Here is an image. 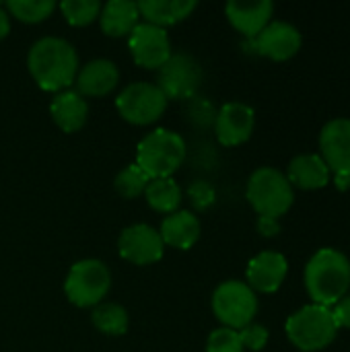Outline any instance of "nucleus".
<instances>
[{"instance_id": "obj_1", "label": "nucleus", "mask_w": 350, "mask_h": 352, "mask_svg": "<svg viewBox=\"0 0 350 352\" xmlns=\"http://www.w3.org/2000/svg\"><path fill=\"white\" fill-rule=\"evenodd\" d=\"M27 68L39 89L50 93L68 91L78 74V54L62 37H41L27 54Z\"/></svg>"}, {"instance_id": "obj_2", "label": "nucleus", "mask_w": 350, "mask_h": 352, "mask_svg": "<svg viewBox=\"0 0 350 352\" xmlns=\"http://www.w3.org/2000/svg\"><path fill=\"white\" fill-rule=\"evenodd\" d=\"M303 280L314 303L334 307L350 293V260L336 248H322L307 260Z\"/></svg>"}, {"instance_id": "obj_3", "label": "nucleus", "mask_w": 350, "mask_h": 352, "mask_svg": "<svg viewBox=\"0 0 350 352\" xmlns=\"http://www.w3.org/2000/svg\"><path fill=\"white\" fill-rule=\"evenodd\" d=\"M338 324L332 307L318 303L303 305L285 324L289 342L301 352H318L328 349L338 336Z\"/></svg>"}, {"instance_id": "obj_4", "label": "nucleus", "mask_w": 350, "mask_h": 352, "mask_svg": "<svg viewBox=\"0 0 350 352\" xmlns=\"http://www.w3.org/2000/svg\"><path fill=\"white\" fill-rule=\"evenodd\" d=\"M186 159L184 138L167 128L149 132L136 146V165L151 177H171Z\"/></svg>"}, {"instance_id": "obj_5", "label": "nucleus", "mask_w": 350, "mask_h": 352, "mask_svg": "<svg viewBox=\"0 0 350 352\" xmlns=\"http://www.w3.org/2000/svg\"><path fill=\"white\" fill-rule=\"evenodd\" d=\"M245 198L260 217L281 219L295 202V188L283 171L274 167H260L248 179Z\"/></svg>"}, {"instance_id": "obj_6", "label": "nucleus", "mask_w": 350, "mask_h": 352, "mask_svg": "<svg viewBox=\"0 0 350 352\" xmlns=\"http://www.w3.org/2000/svg\"><path fill=\"white\" fill-rule=\"evenodd\" d=\"M111 287L109 268L95 258H85L72 264L64 280V295L68 301L80 309L97 307L103 303L105 295Z\"/></svg>"}, {"instance_id": "obj_7", "label": "nucleus", "mask_w": 350, "mask_h": 352, "mask_svg": "<svg viewBox=\"0 0 350 352\" xmlns=\"http://www.w3.org/2000/svg\"><path fill=\"white\" fill-rule=\"evenodd\" d=\"M212 314L215 318L231 330H243L254 324L258 314V297L243 280H225L212 293Z\"/></svg>"}, {"instance_id": "obj_8", "label": "nucleus", "mask_w": 350, "mask_h": 352, "mask_svg": "<svg viewBox=\"0 0 350 352\" xmlns=\"http://www.w3.org/2000/svg\"><path fill=\"white\" fill-rule=\"evenodd\" d=\"M116 107L126 122L134 126H149L165 113L167 97L155 82L140 80L122 89L116 99Z\"/></svg>"}, {"instance_id": "obj_9", "label": "nucleus", "mask_w": 350, "mask_h": 352, "mask_svg": "<svg viewBox=\"0 0 350 352\" xmlns=\"http://www.w3.org/2000/svg\"><path fill=\"white\" fill-rule=\"evenodd\" d=\"M202 82V68L190 54H171L157 70V87L169 99H194Z\"/></svg>"}, {"instance_id": "obj_10", "label": "nucleus", "mask_w": 350, "mask_h": 352, "mask_svg": "<svg viewBox=\"0 0 350 352\" xmlns=\"http://www.w3.org/2000/svg\"><path fill=\"white\" fill-rule=\"evenodd\" d=\"M128 45L134 62L146 70H159L171 58V39L167 29L151 23H138L128 35Z\"/></svg>"}, {"instance_id": "obj_11", "label": "nucleus", "mask_w": 350, "mask_h": 352, "mask_svg": "<svg viewBox=\"0 0 350 352\" xmlns=\"http://www.w3.org/2000/svg\"><path fill=\"white\" fill-rule=\"evenodd\" d=\"M118 252L120 256L136 266H149L163 258L165 243L157 229L144 223H136L126 227L120 233L118 239Z\"/></svg>"}, {"instance_id": "obj_12", "label": "nucleus", "mask_w": 350, "mask_h": 352, "mask_svg": "<svg viewBox=\"0 0 350 352\" xmlns=\"http://www.w3.org/2000/svg\"><path fill=\"white\" fill-rule=\"evenodd\" d=\"M301 31L289 21H270L256 39H252L254 50L274 62L291 60L301 50Z\"/></svg>"}, {"instance_id": "obj_13", "label": "nucleus", "mask_w": 350, "mask_h": 352, "mask_svg": "<svg viewBox=\"0 0 350 352\" xmlns=\"http://www.w3.org/2000/svg\"><path fill=\"white\" fill-rule=\"evenodd\" d=\"M320 157L328 169L338 175H350V118H334L320 130Z\"/></svg>"}, {"instance_id": "obj_14", "label": "nucleus", "mask_w": 350, "mask_h": 352, "mask_svg": "<svg viewBox=\"0 0 350 352\" xmlns=\"http://www.w3.org/2000/svg\"><path fill=\"white\" fill-rule=\"evenodd\" d=\"M254 128H256V111L241 101L225 103L215 118L217 140L223 146H239L248 142L254 134Z\"/></svg>"}, {"instance_id": "obj_15", "label": "nucleus", "mask_w": 350, "mask_h": 352, "mask_svg": "<svg viewBox=\"0 0 350 352\" xmlns=\"http://www.w3.org/2000/svg\"><path fill=\"white\" fill-rule=\"evenodd\" d=\"M289 272V262L278 252H260L248 264L245 278L254 293H276Z\"/></svg>"}, {"instance_id": "obj_16", "label": "nucleus", "mask_w": 350, "mask_h": 352, "mask_svg": "<svg viewBox=\"0 0 350 352\" xmlns=\"http://www.w3.org/2000/svg\"><path fill=\"white\" fill-rule=\"evenodd\" d=\"M225 14L233 29L252 41L272 21L274 4L270 0H231L225 6Z\"/></svg>"}, {"instance_id": "obj_17", "label": "nucleus", "mask_w": 350, "mask_h": 352, "mask_svg": "<svg viewBox=\"0 0 350 352\" xmlns=\"http://www.w3.org/2000/svg\"><path fill=\"white\" fill-rule=\"evenodd\" d=\"M120 82V70L118 66L107 58H97L87 62L83 68H78L76 74V93L83 97H105L109 95Z\"/></svg>"}, {"instance_id": "obj_18", "label": "nucleus", "mask_w": 350, "mask_h": 352, "mask_svg": "<svg viewBox=\"0 0 350 352\" xmlns=\"http://www.w3.org/2000/svg\"><path fill=\"white\" fill-rule=\"evenodd\" d=\"M287 179L293 188L301 190H322L330 184L332 171L318 153H303L291 159L287 167Z\"/></svg>"}, {"instance_id": "obj_19", "label": "nucleus", "mask_w": 350, "mask_h": 352, "mask_svg": "<svg viewBox=\"0 0 350 352\" xmlns=\"http://www.w3.org/2000/svg\"><path fill=\"white\" fill-rule=\"evenodd\" d=\"M50 113L62 132L72 134L85 126L89 118V103L80 93L68 89V91L56 93V97L50 103Z\"/></svg>"}, {"instance_id": "obj_20", "label": "nucleus", "mask_w": 350, "mask_h": 352, "mask_svg": "<svg viewBox=\"0 0 350 352\" xmlns=\"http://www.w3.org/2000/svg\"><path fill=\"white\" fill-rule=\"evenodd\" d=\"M159 235L169 248L190 250L200 239V219L190 210H177L163 219Z\"/></svg>"}, {"instance_id": "obj_21", "label": "nucleus", "mask_w": 350, "mask_h": 352, "mask_svg": "<svg viewBox=\"0 0 350 352\" xmlns=\"http://www.w3.org/2000/svg\"><path fill=\"white\" fill-rule=\"evenodd\" d=\"M136 4L144 23L157 25L161 29L188 19L198 6L194 0H142Z\"/></svg>"}, {"instance_id": "obj_22", "label": "nucleus", "mask_w": 350, "mask_h": 352, "mask_svg": "<svg viewBox=\"0 0 350 352\" xmlns=\"http://www.w3.org/2000/svg\"><path fill=\"white\" fill-rule=\"evenodd\" d=\"M138 4L128 0H109L99 12L101 29L109 37H128L138 25Z\"/></svg>"}, {"instance_id": "obj_23", "label": "nucleus", "mask_w": 350, "mask_h": 352, "mask_svg": "<svg viewBox=\"0 0 350 352\" xmlns=\"http://www.w3.org/2000/svg\"><path fill=\"white\" fill-rule=\"evenodd\" d=\"M144 200L153 210L163 214H173L179 210L182 204V188L173 177L151 179L144 190Z\"/></svg>"}, {"instance_id": "obj_24", "label": "nucleus", "mask_w": 350, "mask_h": 352, "mask_svg": "<svg viewBox=\"0 0 350 352\" xmlns=\"http://www.w3.org/2000/svg\"><path fill=\"white\" fill-rule=\"evenodd\" d=\"M91 322L101 334L107 336H122L128 332L130 326L128 311L118 303H99L97 307H93Z\"/></svg>"}, {"instance_id": "obj_25", "label": "nucleus", "mask_w": 350, "mask_h": 352, "mask_svg": "<svg viewBox=\"0 0 350 352\" xmlns=\"http://www.w3.org/2000/svg\"><path fill=\"white\" fill-rule=\"evenodd\" d=\"M4 8L10 16L19 19L21 23L35 25L45 21L54 12L56 4L52 0H8Z\"/></svg>"}, {"instance_id": "obj_26", "label": "nucleus", "mask_w": 350, "mask_h": 352, "mask_svg": "<svg viewBox=\"0 0 350 352\" xmlns=\"http://www.w3.org/2000/svg\"><path fill=\"white\" fill-rule=\"evenodd\" d=\"M151 177L136 165V163H130L126 165L113 179V188L116 192L126 198V200H132V198H138V196H144V190L149 186Z\"/></svg>"}, {"instance_id": "obj_27", "label": "nucleus", "mask_w": 350, "mask_h": 352, "mask_svg": "<svg viewBox=\"0 0 350 352\" xmlns=\"http://www.w3.org/2000/svg\"><path fill=\"white\" fill-rule=\"evenodd\" d=\"M60 10L72 27H85L91 25L95 19H99L101 2L97 0H64L60 4Z\"/></svg>"}, {"instance_id": "obj_28", "label": "nucleus", "mask_w": 350, "mask_h": 352, "mask_svg": "<svg viewBox=\"0 0 350 352\" xmlns=\"http://www.w3.org/2000/svg\"><path fill=\"white\" fill-rule=\"evenodd\" d=\"M206 352H245V349L241 344L237 330L221 326L210 332L206 340Z\"/></svg>"}, {"instance_id": "obj_29", "label": "nucleus", "mask_w": 350, "mask_h": 352, "mask_svg": "<svg viewBox=\"0 0 350 352\" xmlns=\"http://www.w3.org/2000/svg\"><path fill=\"white\" fill-rule=\"evenodd\" d=\"M239 338H241V344L245 351L260 352L266 344H268V328L262 326V324H250L245 326L243 330H239Z\"/></svg>"}, {"instance_id": "obj_30", "label": "nucleus", "mask_w": 350, "mask_h": 352, "mask_svg": "<svg viewBox=\"0 0 350 352\" xmlns=\"http://www.w3.org/2000/svg\"><path fill=\"white\" fill-rule=\"evenodd\" d=\"M188 196L194 204V208L198 210H206L215 204L217 200V194H215V188L208 184V182H194L188 190Z\"/></svg>"}, {"instance_id": "obj_31", "label": "nucleus", "mask_w": 350, "mask_h": 352, "mask_svg": "<svg viewBox=\"0 0 350 352\" xmlns=\"http://www.w3.org/2000/svg\"><path fill=\"white\" fill-rule=\"evenodd\" d=\"M332 314H334V320H336L338 328L350 330V293L349 295H344V297L332 307Z\"/></svg>"}, {"instance_id": "obj_32", "label": "nucleus", "mask_w": 350, "mask_h": 352, "mask_svg": "<svg viewBox=\"0 0 350 352\" xmlns=\"http://www.w3.org/2000/svg\"><path fill=\"white\" fill-rule=\"evenodd\" d=\"M256 227L262 237H276L281 233V223L278 219H272V217H258Z\"/></svg>"}, {"instance_id": "obj_33", "label": "nucleus", "mask_w": 350, "mask_h": 352, "mask_svg": "<svg viewBox=\"0 0 350 352\" xmlns=\"http://www.w3.org/2000/svg\"><path fill=\"white\" fill-rule=\"evenodd\" d=\"M8 31H10V16H8L6 8L0 4V41L8 35Z\"/></svg>"}, {"instance_id": "obj_34", "label": "nucleus", "mask_w": 350, "mask_h": 352, "mask_svg": "<svg viewBox=\"0 0 350 352\" xmlns=\"http://www.w3.org/2000/svg\"><path fill=\"white\" fill-rule=\"evenodd\" d=\"M334 186H336V190L338 192H349L350 190V175L347 173H338V175H334Z\"/></svg>"}]
</instances>
